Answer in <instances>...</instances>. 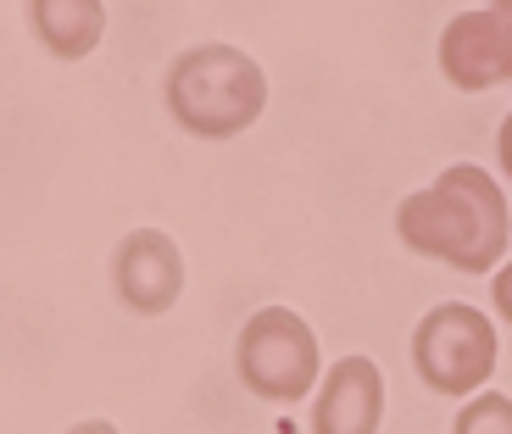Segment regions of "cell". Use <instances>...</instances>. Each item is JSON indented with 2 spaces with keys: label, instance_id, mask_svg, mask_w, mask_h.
<instances>
[{
  "label": "cell",
  "instance_id": "ba28073f",
  "mask_svg": "<svg viewBox=\"0 0 512 434\" xmlns=\"http://www.w3.org/2000/svg\"><path fill=\"white\" fill-rule=\"evenodd\" d=\"M28 6H34V28H39V39H45V51L62 56V62L90 56L106 34L101 0H28Z\"/></svg>",
  "mask_w": 512,
  "mask_h": 434
},
{
  "label": "cell",
  "instance_id": "30bf717a",
  "mask_svg": "<svg viewBox=\"0 0 512 434\" xmlns=\"http://www.w3.org/2000/svg\"><path fill=\"white\" fill-rule=\"evenodd\" d=\"M490 301H496V312L512 323V262L496 273V284H490Z\"/></svg>",
  "mask_w": 512,
  "mask_h": 434
},
{
  "label": "cell",
  "instance_id": "277c9868",
  "mask_svg": "<svg viewBox=\"0 0 512 434\" xmlns=\"http://www.w3.org/2000/svg\"><path fill=\"white\" fill-rule=\"evenodd\" d=\"M240 379L268 401H301L318 384V334L290 307H262L240 329Z\"/></svg>",
  "mask_w": 512,
  "mask_h": 434
},
{
  "label": "cell",
  "instance_id": "8992f818",
  "mask_svg": "<svg viewBox=\"0 0 512 434\" xmlns=\"http://www.w3.org/2000/svg\"><path fill=\"white\" fill-rule=\"evenodd\" d=\"M184 290V256L179 245L156 229H140L117 245V295L134 312H167Z\"/></svg>",
  "mask_w": 512,
  "mask_h": 434
},
{
  "label": "cell",
  "instance_id": "3957f363",
  "mask_svg": "<svg viewBox=\"0 0 512 434\" xmlns=\"http://www.w3.org/2000/svg\"><path fill=\"white\" fill-rule=\"evenodd\" d=\"M412 357L429 390L440 396H474L485 390V379L496 373V329L479 307L468 301H446L412 334Z\"/></svg>",
  "mask_w": 512,
  "mask_h": 434
},
{
  "label": "cell",
  "instance_id": "8fae6325",
  "mask_svg": "<svg viewBox=\"0 0 512 434\" xmlns=\"http://www.w3.org/2000/svg\"><path fill=\"white\" fill-rule=\"evenodd\" d=\"M501 173H512V112L501 123Z\"/></svg>",
  "mask_w": 512,
  "mask_h": 434
},
{
  "label": "cell",
  "instance_id": "7a4b0ae2",
  "mask_svg": "<svg viewBox=\"0 0 512 434\" xmlns=\"http://www.w3.org/2000/svg\"><path fill=\"white\" fill-rule=\"evenodd\" d=\"M268 106V78L240 45H195L167 73V112L201 140H229Z\"/></svg>",
  "mask_w": 512,
  "mask_h": 434
},
{
  "label": "cell",
  "instance_id": "7c38bea8",
  "mask_svg": "<svg viewBox=\"0 0 512 434\" xmlns=\"http://www.w3.org/2000/svg\"><path fill=\"white\" fill-rule=\"evenodd\" d=\"M67 434H117V429H112V423H101V418H90V423H73Z\"/></svg>",
  "mask_w": 512,
  "mask_h": 434
},
{
  "label": "cell",
  "instance_id": "52a82bcc",
  "mask_svg": "<svg viewBox=\"0 0 512 434\" xmlns=\"http://www.w3.org/2000/svg\"><path fill=\"white\" fill-rule=\"evenodd\" d=\"M384 418V379L373 357H340L312 407V434H373Z\"/></svg>",
  "mask_w": 512,
  "mask_h": 434
},
{
  "label": "cell",
  "instance_id": "5b68a950",
  "mask_svg": "<svg viewBox=\"0 0 512 434\" xmlns=\"http://www.w3.org/2000/svg\"><path fill=\"white\" fill-rule=\"evenodd\" d=\"M440 73L457 90L512 84V0H490L485 12H462L440 34Z\"/></svg>",
  "mask_w": 512,
  "mask_h": 434
},
{
  "label": "cell",
  "instance_id": "9c48e42d",
  "mask_svg": "<svg viewBox=\"0 0 512 434\" xmlns=\"http://www.w3.org/2000/svg\"><path fill=\"white\" fill-rule=\"evenodd\" d=\"M457 434H512V401L507 396H474L457 412Z\"/></svg>",
  "mask_w": 512,
  "mask_h": 434
},
{
  "label": "cell",
  "instance_id": "6da1fadb",
  "mask_svg": "<svg viewBox=\"0 0 512 434\" xmlns=\"http://www.w3.org/2000/svg\"><path fill=\"white\" fill-rule=\"evenodd\" d=\"M396 234L418 256H440V262H451L462 273H485L507 256V240H512L507 195H501V184L485 167L457 162L429 190L401 201Z\"/></svg>",
  "mask_w": 512,
  "mask_h": 434
}]
</instances>
